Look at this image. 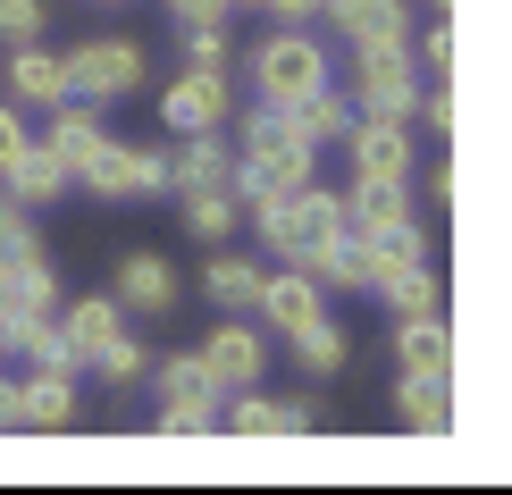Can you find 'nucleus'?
Here are the masks:
<instances>
[{
    "mask_svg": "<svg viewBox=\"0 0 512 495\" xmlns=\"http://www.w3.org/2000/svg\"><path fill=\"white\" fill-rule=\"evenodd\" d=\"M76 177H84V193H101V202H143V193H168V152L101 135V143H93V160H84Z\"/></svg>",
    "mask_w": 512,
    "mask_h": 495,
    "instance_id": "20e7f679",
    "label": "nucleus"
},
{
    "mask_svg": "<svg viewBox=\"0 0 512 495\" xmlns=\"http://www.w3.org/2000/svg\"><path fill=\"white\" fill-rule=\"evenodd\" d=\"M177 9L185 34H227V17H236V0H168Z\"/></svg>",
    "mask_w": 512,
    "mask_h": 495,
    "instance_id": "7c9ffc66",
    "label": "nucleus"
},
{
    "mask_svg": "<svg viewBox=\"0 0 512 495\" xmlns=\"http://www.w3.org/2000/svg\"><path fill=\"white\" fill-rule=\"evenodd\" d=\"M252 311L269 319L277 336H294V328H311V319H328V286H319L311 269H277V277H261V294H252Z\"/></svg>",
    "mask_w": 512,
    "mask_h": 495,
    "instance_id": "9d476101",
    "label": "nucleus"
},
{
    "mask_svg": "<svg viewBox=\"0 0 512 495\" xmlns=\"http://www.w3.org/2000/svg\"><path fill=\"white\" fill-rule=\"evenodd\" d=\"M353 177H412V118L353 110Z\"/></svg>",
    "mask_w": 512,
    "mask_h": 495,
    "instance_id": "1a4fd4ad",
    "label": "nucleus"
},
{
    "mask_svg": "<svg viewBox=\"0 0 512 495\" xmlns=\"http://www.w3.org/2000/svg\"><path fill=\"white\" fill-rule=\"evenodd\" d=\"M9 101H26V110H59L68 101V59L42 51V34L9 42Z\"/></svg>",
    "mask_w": 512,
    "mask_h": 495,
    "instance_id": "f8f14e48",
    "label": "nucleus"
},
{
    "mask_svg": "<svg viewBox=\"0 0 512 495\" xmlns=\"http://www.w3.org/2000/svg\"><path fill=\"white\" fill-rule=\"evenodd\" d=\"M42 17H51L42 0H0V42H34Z\"/></svg>",
    "mask_w": 512,
    "mask_h": 495,
    "instance_id": "473e14b6",
    "label": "nucleus"
},
{
    "mask_svg": "<svg viewBox=\"0 0 512 495\" xmlns=\"http://www.w3.org/2000/svg\"><path fill=\"white\" fill-rule=\"evenodd\" d=\"M429 9H437V17H445V9H454V0H429Z\"/></svg>",
    "mask_w": 512,
    "mask_h": 495,
    "instance_id": "ea45409f",
    "label": "nucleus"
},
{
    "mask_svg": "<svg viewBox=\"0 0 512 495\" xmlns=\"http://www.w3.org/2000/svg\"><path fill=\"white\" fill-rule=\"evenodd\" d=\"M227 143H219V126L210 135H177V152H168V193H194V185H227Z\"/></svg>",
    "mask_w": 512,
    "mask_h": 495,
    "instance_id": "412c9836",
    "label": "nucleus"
},
{
    "mask_svg": "<svg viewBox=\"0 0 512 495\" xmlns=\"http://www.w3.org/2000/svg\"><path fill=\"white\" fill-rule=\"evenodd\" d=\"M185 227H194L202 244H219V235L236 227V193H227V185H194V193H185Z\"/></svg>",
    "mask_w": 512,
    "mask_h": 495,
    "instance_id": "c85d7f7f",
    "label": "nucleus"
},
{
    "mask_svg": "<svg viewBox=\"0 0 512 495\" xmlns=\"http://www.w3.org/2000/svg\"><path fill=\"white\" fill-rule=\"evenodd\" d=\"M59 193H68V160H59L42 135L0 168V202H17V210H42V202H59Z\"/></svg>",
    "mask_w": 512,
    "mask_h": 495,
    "instance_id": "ddd939ff",
    "label": "nucleus"
},
{
    "mask_svg": "<svg viewBox=\"0 0 512 495\" xmlns=\"http://www.w3.org/2000/svg\"><path fill=\"white\" fill-rule=\"evenodd\" d=\"M160 126L168 135H210V126H227V76L219 68H185L160 93Z\"/></svg>",
    "mask_w": 512,
    "mask_h": 495,
    "instance_id": "0eeeda50",
    "label": "nucleus"
},
{
    "mask_svg": "<svg viewBox=\"0 0 512 495\" xmlns=\"http://www.w3.org/2000/svg\"><path fill=\"white\" fill-rule=\"evenodd\" d=\"M420 68H429V76H454V26H445V17L420 34Z\"/></svg>",
    "mask_w": 512,
    "mask_h": 495,
    "instance_id": "72a5a7b5",
    "label": "nucleus"
},
{
    "mask_svg": "<svg viewBox=\"0 0 512 495\" xmlns=\"http://www.w3.org/2000/svg\"><path fill=\"white\" fill-rule=\"evenodd\" d=\"M9 428H17V386L0 378V437H9Z\"/></svg>",
    "mask_w": 512,
    "mask_h": 495,
    "instance_id": "4c0bfd02",
    "label": "nucleus"
},
{
    "mask_svg": "<svg viewBox=\"0 0 512 495\" xmlns=\"http://www.w3.org/2000/svg\"><path fill=\"white\" fill-rule=\"evenodd\" d=\"M412 110H420V126H429V135H454V126H462V101H454V76H437V93H429V101H412Z\"/></svg>",
    "mask_w": 512,
    "mask_h": 495,
    "instance_id": "2f4dec72",
    "label": "nucleus"
},
{
    "mask_svg": "<svg viewBox=\"0 0 512 495\" xmlns=\"http://www.w3.org/2000/svg\"><path fill=\"white\" fill-rule=\"evenodd\" d=\"M236 437H303L319 420V395H261V386H236V403L219 412Z\"/></svg>",
    "mask_w": 512,
    "mask_h": 495,
    "instance_id": "6e6552de",
    "label": "nucleus"
},
{
    "mask_svg": "<svg viewBox=\"0 0 512 495\" xmlns=\"http://www.w3.org/2000/svg\"><path fill=\"white\" fill-rule=\"evenodd\" d=\"M185 68H219L227 76V34H185Z\"/></svg>",
    "mask_w": 512,
    "mask_h": 495,
    "instance_id": "c9c22d12",
    "label": "nucleus"
},
{
    "mask_svg": "<svg viewBox=\"0 0 512 495\" xmlns=\"http://www.w3.org/2000/svg\"><path fill=\"white\" fill-rule=\"evenodd\" d=\"M294 269H311L319 286H345V294H370V252H361V235H336L328 252H311V261H294Z\"/></svg>",
    "mask_w": 512,
    "mask_h": 495,
    "instance_id": "b1692460",
    "label": "nucleus"
},
{
    "mask_svg": "<svg viewBox=\"0 0 512 495\" xmlns=\"http://www.w3.org/2000/svg\"><path fill=\"white\" fill-rule=\"evenodd\" d=\"M261 261H244V252H219V261H210L202 269V294H210V303H219V311H252V294H261Z\"/></svg>",
    "mask_w": 512,
    "mask_h": 495,
    "instance_id": "5701e85b",
    "label": "nucleus"
},
{
    "mask_svg": "<svg viewBox=\"0 0 512 495\" xmlns=\"http://www.w3.org/2000/svg\"><path fill=\"white\" fill-rule=\"evenodd\" d=\"M110 303H118V311L160 319L168 303H177V269H168L160 252H126V261H118V286H110Z\"/></svg>",
    "mask_w": 512,
    "mask_h": 495,
    "instance_id": "dca6fc26",
    "label": "nucleus"
},
{
    "mask_svg": "<svg viewBox=\"0 0 512 495\" xmlns=\"http://www.w3.org/2000/svg\"><path fill=\"white\" fill-rule=\"evenodd\" d=\"M160 403H219V378L202 370V353L160 361Z\"/></svg>",
    "mask_w": 512,
    "mask_h": 495,
    "instance_id": "cd10ccee",
    "label": "nucleus"
},
{
    "mask_svg": "<svg viewBox=\"0 0 512 495\" xmlns=\"http://www.w3.org/2000/svg\"><path fill=\"white\" fill-rule=\"evenodd\" d=\"M101 135H110V126H101V110H93V101H76V93L51 110V126H42V143L68 160V177H76L84 160H93V143H101Z\"/></svg>",
    "mask_w": 512,
    "mask_h": 495,
    "instance_id": "aec40b11",
    "label": "nucleus"
},
{
    "mask_svg": "<svg viewBox=\"0 0 512 495\" xmlns=\"http://www.w3.org/2000/svg\"><path fill=\"white\" fill-rule=\"evenodd\" d=\"M93 9H126V0H93Z\"/></svg>",
    "mask_w": 512,
    "mask_h": 495,
    "instance_id": "58836bf2",
    "label": "nucleus"
},
{
    "mask_svg": "<svg viewBox=\"0 0 512 495\" xmlns=\"http://www.w3.org/2000/svg\"><path fill=\"white\" fill-rule=\"evenodd\" d=\"M370 294H378L387 311H437V269H429V261L387 269V277H370Z\"/></svg>",
    "mask_w": 512,
    "mask_h": 495,
    "instance_id": "a878e982",
    "label": "nucleus"
},
{
    "mask_svg": "<svg viewBox=\"0 0 512 495\" xmlns=\"http://www.w3.org/2000/svg\"><path fill=\"white\" fill-rule=\"evenodd\" d=\"M84 370H93L101 386H135L143 370H152V353H143V336H126V328H118V336H110V344H101V353H93V361H84Z\"/></svg>",
    "mask_w": 512,
    "mask_h": 495,
    "instance_id": "bb28decb",
    "label": "nucleus"
},
{
    "mask_svg": "<svg viewBox=\"0 0 512 495\" xmlns=\"http://www.w3.org/2000/svg\"><path fill=\"white\" fill-rule=\"evenodd\" d=\"M353 110H378V118H412L420 84H412V42H353Z\"/></svg>",
    "mask_w": 512,
    "mask_h": 495,
    "instance_id": "39448f33",
    "label": "nucleus"
},
{
    "mask_svg": "<svg viewBox=\"0 0 512 495\" xmlns=\"http://www.w3.org/2000/svg\"><path fill=\"white\" fill-rule=\"evenodd\" d=\"M26 143H34V126L17 118V101H0V168H9L17 152H26Z\"/></svg>",
    "mask_w": 512,
    "mask_h": 495,
    "instance_id": "f704fd0d",
    "label": "nucleus"
},
{
    "mask_svg": "<svg viewBox=\"0 0 512 495\" xmlns=\"http://www.w3.org/2000/svg\"><path fill=\"white\" fill-rule=\"evenodd\" d=\"M84 403H76V370H34L17 386V428H76Z\"/></svg>",
    "mask_w": 512,
    "mask_h": 495,
    "instance_id": "f3484780",
    "label": "nucleus"
},
{
    "mask_svg": "<svg viewBox=\"0 0 512 495\" xmlns=\"http://www.w3.org/2000/svg\"><path fill=\"white\" fill-rule=\"evenodd\" d=\"M252 93L269 101V110H294V101H311L319 84H328V42L303 34V26H269L261 42H252Z\"/></svg>",
    "mask_w": 512,
    "mask_h": 495,
    "instance_id": "f03ea898",
    "label": "nucleus"
},
{
    "mask_svg": "<svg viewBox=\"0 0 512 495\" xmlns=\"http://www.w3.org/2000/svg\"><path fill=\"white\" fill-rule=\"evenodd\" d=\"M395 353H403V370H454L445 311H395Z\"/></svg>",
    "mask_w": 512,
    "mask_h": 495,
    "instance_id": "6ab92c4d",
    "label": "nucleus"
},
{
    "mask_svg": "<svg viewBox=\"0 0 512 495\" xmlns=\"http://www.w3.org/2000/svg\"><path fill=\"white\" fill-rule=\"evenodd\" d=\"M68 59V93L76 101H126V93H143V42H126V34H101V42H76V51H59Z\"/></svg>",
    "mask_w": 512,
    "mask_h": 495,
    "instance_id": "7ed1b4c3",
    "label": "nucleus"
},
{
    "mask_svg": "<svg viewBox=\"0 0 512 495\" xmlns=\"http://www.w3.org/2000/svg\"><path fill=\"white\" fill-rule=\"evenodd\" d=\"M395 420L412 437H454V370H403L395 378Z\"/></svg>",
    "mask_w": 512,
    "mask_h": 495,
    "instance_id": "9b49d317",
    "label": "nucleus"
},
{
    "mask_svg": "<svg viewBox=\"0 0 512 495\" xmlns=\"http://www.w3.org/2000/svg\"><path fill=\"white\" fill-rule=\"evenodd\" d=\"M345 202V235H378V227H403L412 219V177H353Z\"/></svg>",
    "mask_w": 512,
    "mask_h": 495,
    "instance_id": "4468645a",
    "label": "nucleus"
},
{
    "mask_svg": "<svg viewBox=\"0 0 512 495\" xmlns=\"http://www.w3.org/2000/svg\"><path fill=\"white\" fill-rule=\"evenodd\" d=\"M236 9H261V0H236Z\"/></svg>",
    "mask_w": 512,
    "mask_h": 495,
    "instance_id": "a19ab883",
    "label": "nucleus"
},
{
    "mask_svg": "<svg viewBox=\"0 0 512 495\" xmlns=\"http://www.w3.org/2000/svg\"><path fill=\"white\" fill-rule=\"evenodd\" d=\"M202 370L219 378V395H236V386H261V370H269V336H261V328H244V319L227 311L219 328L202 336Z\"/></svg>",
    "mask_w": 512,
    "mask_h": 495,
    "instance_id": "423d86ee",
    "label": "nucleus"
},
{
    "mask_svg": "<svg viewBox=\"0 0 512 495\" xmlns=\"http://www.w3.org/2000/svg\"><path fill=\"white\" fill-rule=\"evenodd\" d=\"M286 344H294V361H303L311 378H336V370H345V361H353V336L336 328V319H311V328H294Z\"/></svg>",
    "mask_w": 512,
    "mask_h": 495,
    "instance_id": "393cba45",
    "label": "nucleus"
},
{
    "mask_svg": "<svg viewBox=\"0 0 512 495\" xmlns=\"http://www.w3.org/2000/svg\"><path fill=\"white\" fill-rule=\"evenodd\" d=\"M286 118H294V135H303V143H345V135H353V101L336 93V84H319V93L294 101Z\"/></svg>",
    "mask_w": 512,
    "mask_h": 495,
    "instance_id": "4be33fe9",
    "label": "nucleus"
},
{
    "mask_svg": "<svg viewBox=\"0 0 512 495\" xmlns=\"http://www.w3.org/2000/svg\"><path fill=\"white\" fill-rule=\"evenodd\" d=\"M261 9L277 17V26H311V17H319V0H261Z\"/></svg>",
    "mask_w": 512,
    "mask_h": 495,
    "instance_id": "e433bc0d",
    "label": "nucleus"
},
{
    "mask_svg": "<svg viewBox=\"0 0 512 495\" xmlns=\"http://www.w3.org/2000/svg\"><path fill=\"white\" fill-rule=\"evenodd\" d=\"M51 319H59V336H68V353H76V370H84V361H93L101 344H110V336L126 328V311L110 303V294H76V303H59Z\"/></svg>",
    "mask_w": 512,
    "mask_h": 495,
    "instance_id": "a211bd4d",
    "label": "nucleus"
},
{
    "mask_svg": "<svg viewBox=\"0 0 512 495\" xmlns=\"http://www.w3.org/2000/svg\"><path fill=\"white\" fill-rule=\"evenodd\" d=\"M160 437H210L219 428V403H160Z\"/></svg>",
    "mask_w": 512,
    "mask_h": 495,
    "instance_id": "c756f323",
    "label": "nucleus"
},
{
    "mask_svg": "<svg viewBox=\"0 0 512 495\" xmlns=\"http://www.w3.org/2000/svg\"><path fill=\"white\" fill-rule=\"evenodd\" d=\"M345 42H412V0H319Z\"/></svg>",
    "mask_w": 512,
    "mask_h": 495,
    "instance_id": "2eb2a0df",
    "label": "nucleus"
},
{
    "mask_svg": "<svg viewBox=\"0 0 512 495\" xmlns=\"http://www.w3.org/2000/svg\"><path fill=\"white\" fill-rule=\"evenodd\" d=\"M311 168H319V143L294 135L286 110L252 101V118H244V160L227 168V193H236V202H269V193L311 185Z\"/></svg>",
    "mask_w": 512,
    "mask_h": 495,
    "instance_id": "f257e3e1",
    "label": "nucleus"
}]
</instances>
